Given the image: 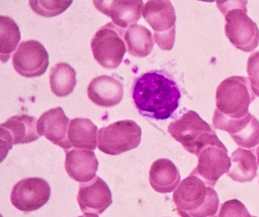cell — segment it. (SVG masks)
I'll return each mask as SVG.
<instances>
[{"mask_svg":"<svg viewBox=\"0 0 259 217\" xmlns=\"http://www.w3.org/2000/svg\"><path fill=\"white\" fill-rule=\"evenodd\" d=\"M133 100L142 116L156 120L168 119L180 106L177 83L159 71L144 73L134 83Z\"/></svg>","mask_w":259,"mask_h":217,"instance_id":"cell-1","label":"cell"},{"mask_svg":"<svg viewBox=\"0 0 259 217\" xmlns=\"http://www.w3.org/2000/svg\"><path fill=\"white\" fill-rule=\"evenodd\" d=\"M172 200L179 214L183 217L213 216L220 205L217 191L193 172L179 185Z\"/></svg>","mask_w":259,"mask_h":217,"instance_id":"cell-2","label":"cell"},{"mask_svg":"<svg viewBox=\"0 0 259 217\" xmlns=\"http://www.w3.org/2000/svg\"><path fill=\"white\" fill-rule=\"evenodd\" d=\"M247 1H217L225 16V31L233 46L244 52L255 50L259 44L257 24L247 15Z\"/></svg>","mask_w":259,"mask_h":217,"instance_id":"cell-3","label":"cell"},{"mask_svg":"<svg viewBox=\"0 0 259 217\" xmlns=\"http://www.w3.org/2000/svg\"><path fill=\"white\" fill-rule=\"evenodd\" d=\"M167 131L188 152L196 156L207 145L222 143L212 127L193 111L170 122Z\"/></svg>","mask_w":259,"mask_h":217,"instance_id":"cell-4","label":"cell"},{"mask_svg":"<svg viewBox=\"0 0 259 217\" xmlns=\"http://www.w3.org/2000/svg\"><path fill=\"white\" fill-rule=\"evenodd\" d=\"M255 99L248 78L230 76L217 88V109L225 116L237 119L248 114L249 105Z\"/></svg>","mask_w":259,"mask_h":217,"instance_id":"cell-5","label":"cell"},{"mask_svg":"<svg viewBox=\"0 0 259 217\" xmlns=\"http://www.w3.org/2000/svg\"><path fill=\"white\" fill-rule=\"evenodd\" d=\"M124 32V29L116 26L113 22H108L93 36L91 51L101 66L108 69H115L119 66L126 53L123 40Z\"/></svg>","mask_w":259,"mask_h":217,"instance_id":"cell-6","label":"cell"},{"mask_svg":"<svg viewBox=\"0 0 259 217\" xmlns=\"http://www.w3.org/2000/svg\"><path fill=\"white\" fill-rule=\"evenodd\" d=\"M142 14L154 31L155 41L160 49L164 51L172 50L175 44L177 16L170 1L147 2Z\"/></svg>","mask_w":259,"mask_h":217,"instance_id":"cell-7","label":"cell"},{"mask_svg":"<svg viewBox=\"0 0 259 217\" xmlns=\"http://www.w3.org/2000/svg\"><path fill=\"white\" fill-rule=\"evenodd\" d=\"M98 134L99 149L112 156L135 149L142 140V129L133 120L118 121L102 127Z\"/></svg>","mask_w":259,"mask_h":217,"instance_id":"cell-8","label":"cell"},{"mask_svg":"<svg viewBox=\"0 0 259 217\" xmlns=\"http://www.w3.org/2000/svg\"><path fill=\"white\" fill-rule=\"evenodd\" d=\"M212 123L215 128L228 132L241 148L252 149L259 145V121L250 113L234 119L215 109Z\"/></svg>","mask_w":259,"mask_h":217,"instance_id":"cell-9","label":"cell"},{"mask_svg":"<svg viewBox=\"0 0 259 217\" xmlns=\"http://www.w3.org/2000/svg\"><path fill=\"white\" fill-rule=\"evenodd\" d=\"M51 197L49 183L39 177L26 178L17 183L11 192V201L16 208L32 212L44 206Z\"/></svg>","mask_w":259,"mask_h":217,"instance_id":"cell-10","label":"cell"},{"mask_svg":"<svg viewBox=\"0 0 259 217\" xmlns=\"http://www.w3.org/2000/svg\"><path fill=\"white\" fill-rule=\"evenodd\" d=\"M223 143L207 145L198 155V165L193 173L213 188L220 177L229 172L231 160Z\"/></svg>","mask_w":259,"mask_h":217,"instance_id":"cell-11","label":"cell"},{"mask_svg":"<svg viewBox=\"0 0 259 217\" xmlns=\"http://www.w3.org/2000/svg\"><path fill=\"white\" fill-rule=\"evenodd\" d=\"M12 62L14 70L21 76L38 77L49 68V53L39 41H24L13 56Z\"/></svg>","mask_w":259,"mask_h":217,"instance_id":"cell-12","label":"cell"},{"mask_svg":"<svg viewBox=\"0 0 259 217\" xmlns=\"http://www.w3.org/2000/svg\"><path fill=\"white\" fill-rule=\"evenodd\" d=\"M77 202L84 216H98L111 205V191L102 179L96 177L87 183H80Z\"/></svg>","mask_w":259,"mask_h":217,"instance_id":"cell-13","label":"cell"},{"mask_svg":"<svg viewBox=\"0 0 259 217\" xmlns=\"http://www.w3.org/2000/svg\"><path fill=\"white\" fill-rule=\"evenodd\" d=\"M36 119L28 115H18L9 118L1 124L2 154L6 151L5 157L14 145L27 144L39 139Z\"/></svg>","mask_w":259,"mask_h":217,"instance_id":"cell-14","label":"cell"},{"mask_svg":"<svg viewBox=\"0 0 259 217\" xmlns=\"http://www.w3.org/2000/svg\"><path fill=\"white\" fill-rule=\"evenodd\" d=\"M93 3L97 10L110 17L116 26L123 29L137 24L143 12L142 0H95Z\"/></svg>","mask_w":259,"mask_h":217,"instance_id":"cell-15","label":"cell"},{"mask_svg":"<svg viewBox=\"0 0 259 217\" xmlns=\"http://www.w3.org/2000/svg\"><path fill=\"white\" fill-rule=\"evenodd\" d=\"M68 122L69 119L61 107L52 108L41 114L36 122L38 134L67 152L71 148L68 140Z\"/></svg>","mask_w":259,"mask_h":217,"instance_id":"cell-16","label":"cell"},{"mask_svg":"<svg viewBox=\"0 0 259 217\" xmlns=\"http://www.w3.org/2000/svg\"><path fill=\"white\" fill-rule=\"evenodd\" d=\"M89 99L96 105L110 108L120 103L124 96L123 85L113 76L102 75L91 81L88 87Z\"/></svg>","mask_w":259,"mask_h":217,"instance_id":"cell-17","label":"cell"},{"mask_svg":"<svg viewBox=\"0 0 259 217\" xmlns=\"http://www.w3.org/2000/svg\"><path fill=\"white\" fill-rule=\"evenodd\" d=\"M65 167L70 178L80 183H87L96 177L99 162L94 151L72 149L66 152Z\"/></svg>","mask_w":259,"mask_h":217,"instance_id":"cell-18","label":"cell"},{"mask_svg":"<svg viewBox=\"0 0 259 217\" xmlns=\"http://www.w3.org/2000/svg\"><path fill=\"white\" fill-rule=\"evenodd\" d=\"M181 176L175 164L167 159L155 161L150 167L149 182L152 188L160 194L172 192L180 185Z\"/></svg>","mask_w":259,"mask_h":217,"instance_id":"cell-19","label":"cell"},{"mask_svg":"<svg viewBox=\"0 0 259 217\" xmlns=\"http://www.w3.org/2000/svg\"><path fill=\"white\" fill-rule=\"evenodd\" d=\"M231 166L228 176L233 181L248 183L257 177L258 160L251 150L239 148L232 154Z\"/></svg>","mask_w":259,"mask_h":217,"instance_id":"cell-20","label":"cell"},{"mask_svg":"<svg viewBox=\"0 0 259 217\" xmlns=\"http://www.w3.org/2000/svg\"><path fill=\"white\" fill-rule=\"evenodd\" d=\"M97 125L85 118H76L70 120L68 130V140L70 146L79 149L95 150L97 148Z\"/></svg>","mask_w":259,"mask_h":217,"instance_id":"cell-21","label":"cell"},{"mask_svg":"<svg viewBox=\"0 0 259 217\" xmlns=\"http://www.w3.org/2000/svg\"><path fill=\"white\" fill-rule=\"evenodd\" d=\"M124 38L127 52L134 57L140 58L147 57L154 47L151 32L142 25L137 24L131 25L125 31Z\"/></svg>","mask_w":259,"mask_h":217,"instance_id":"cell-22","label":"cell"},{"mask_svg":"<svg viewBox=\"0 0 259 217\" xmlns=\"http://www.w3.org/2000/svg\"><path fill=\"white\" fill-rule=\"evenodd\" d=\"M76 85V72L69 64L60 62L51 68V90L57 97H68L73 93Z\"/></svg>","mask_w":259,"mask_h":217,"instance_id":"cell-23","label":"cell"},{"mask_svg":"<svg viewBox=\"0 0 259 217\" xmlns=\"http://www.w3.org/2000/svg\"><path fill=\"white\" fill-rule=\"evenodd\" d=\"M0 56L2 62H7L21 39L18 25L7 16L0 17Z\"/></svg>","mask_w":259,"mask_h":217,"instance_id":"cell-24","label":"cell"},{"mask_svg":"<svg viewBox=\"0 0 259 217\" xmlns=\"http://www.w3.org/2000/svg\"><path fill=\"white\" fill-rule=\"evenodd\" d=\"M33 12L45 17H53L60 15L67 10L72 4L71 0H55V1L28 2Z\"/></svg>","mask_w":259,"mask_h":217,"instance_id":"cell-25","label":"cell"},{"mask_svg":"<svg viewBox=\"0 0 259 217\" xmlns=\"http://www.w3.org/2000/svg\"><path fill=\"white\" fill-rule=\"evenodd\" d=\"M247 71L251 89L254 94L259 97V51L249 56Z\"/></svg>","mask_w":259,"mask_h":217,"instance_id":"cell-26","label":"cell"},{"mask_svg":"<svg viewBox=\"0 0 259 217\" xmlns=\"http://www.w3.org/2000/svg\"><path fill=\"white\" fill-rule=\"evenodd\" d=\"M219 216H251L245 206L237 199L228 201L221 207Z\"/></svg>","mask_w":259,"mask_h":217,"instance_id":"cell-27","label":"cell"},{"mask_svg":"<svg viewBox=\"0 0 259 217\" xmlns=\"http://www.w3.org/2000/svg\"><path fill=\"white\" fill-rule=\"evenodd\" d=\"M256 154H257V160H258V164L259 165V146L258 147V148H257V150H256Z\"/></svg>","mask_w":259,"mask_h":217,"instance_id":"cell-28","label":"cell"}]
</instances>
